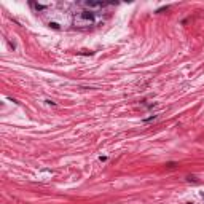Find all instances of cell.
<instances>
[{
    "mask_svg": "<svg viewBox=\"0 0 204 204\" xmlns=\"http://www.w3.org/2000/svg\"><path fill=\"white\" fill-rule=\"evenodd\" d=\"M201 198H203V199H204V191H201Z\"/></svg>",
    "mask_w": 204,
    "mask_h": 204,
    "instance_id": "8",
    "label": "cell"
},
{
    "mask_svg": "<svg viewBox=\"0 0 204 204\" xmlns=\"http://www.w3.org/2000/svg\"><path fill=\"white\" fill-rule=\"evenodd\" d=\"M175 166H177L175 161H169V163H166V167H175Z\"/></svg>",
    "mask_w": 204,
    "mask_h": 204,
    "instance_id": "3",
    "label": "cell"
},
{
    "mask_svg": "<svg viewBox=\"0 0 204 204\" xmlns=\"http://www.w3.org/2000/svg\"><path fill=\"white\" fill-rule=\"evenodd\" d=\"M187 180H188V182H196V183H198V180H196V177H194V175H188Z\"/></svg>",
    "mask_w": 204,
    "mask_h": 204,
    "instance_id": "6",
    "label": "cell"
},
{
    "mask_svg": "<svg viewBox=\"0 0 204 204\" xmlns=\"http://www.w3.org/2000/svg\"><path fill=\"white\" fill-rule=\"evenodd\" d=\"M187 204H194V203H187Z\"/></svg>",
    "mask_w": 204,
    "mask_h": 204,
    "instance_id": "9",
    "label": "cell"
},
{
    "mask_svg": "<svg viewBox=\"0 0 204 204\" xmlns=\"http://www.w3.org/2000/svg\"><path fill=\"white\" fill-rule=\"evenodd\" d=\"M166 10H169V5H166V7H161V8H158V10H156V13H161V11H166Z\"/></svg>",
    "mask_w": 204,
    "mask_h": 204,
    "instance_id": "5",
    "label": "cell"
},
{
    "mask_svg": "<svg viewBox=\"0 0 204 204\" xmlns=\"http://www.w3.org/2000/svg\"><path fill=\"white\" fill-rule=\"evenodd\" d=\"M70 21H72V26L80 30L93 29V27H97L99 24L104 22L102 11H91V10H80L77 13H72Z\"/></svg>",
    "mask_w": 204,
    "mask_h": 204,
    "instance_id": "1",
    "label": "cell"
},
{
    "mask_svg": "<svg viewBox=\"0 0 204 204\" xmlns=\"http://www.w3.org/2000/svg\"><path fill=\"white\" fill-rule=\"evenodd\" d=\"M107 160H108V156H107V155H104V156L100 155V156H99V161H100V163H105Z\"/></svg>",
    "mask_w": 204,
    "mask_h": 204,
    "instance_id": "4",
    "label": "cell"
},
{
    "mask_svg": "<svg viewBox=\"0 0 204 204\" xmlns=\"http://www.w3.org/2000/svg\"><path fill=\"white\" fill-rule=\"evenodd\" d=\"M45 102H46L48 105H53V107H56V102H53V100H50V99H46Z\"/></svg>",
    "mask_w": 204,
    "mask_h": 204,
    "instance_id": "7",
    "label": "cell"
},
{
    "mask_svg": "<svg viewBox=\"0 0 204 204\" xmlns=\"http://www.w3.org/2000/svg\"><path fill=\"white\" fill-rule=\"evenodd\" d=\"M153 120H156V115H151V117H148V118H144V123H148V121H153Z\"/></svg>",
    "mask_w": 204,
    "mask_h": 204,
    "instance_id": "2",
    "label": "cell"
}]
</instances>
